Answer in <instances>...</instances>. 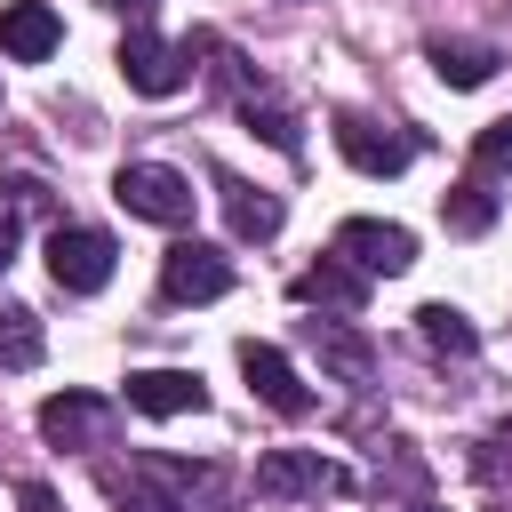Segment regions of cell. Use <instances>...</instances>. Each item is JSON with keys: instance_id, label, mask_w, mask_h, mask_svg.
<instances>
[{"instance_id": "1", "label": "cell", "mask_w": 512, "mask_h": 512, "mask_svg": "<svg viewBox=\"0 0 512 512\" xmlns=\"http://www.w3.org/2000/svg\"><path fill=\"white\" fill-rule=\"evenodd\" d=\"M96 488L112 496V512H232L240 480L224 464H184L160 448H136L128 464H96Z\"/></svg>"}, {"instance_id": "2", "label": "cell", "mask_w": 512, "mask_h": 512, "mask_svg": "<svg viewBox=\"0 0 512 512\" xmlns=\"http://www.w3.org/2000/svg\"><path fill=\"white\" fill-rule=\"evenodd\" d=\"M112 200H120L128 216H144V224H168V232H184V224H192V208H200L192 176H184V168H168V160H128V168L112 176Z\"/></svg>"}, {"instance_id": "3", "label": "cell", "mask_w": 512, "mask_h": 512, "mask_svg": "<svg viewBox=\"0 0 512 512\" xmlns=\"http://www.w3.org/2000/svg\"><path fill=\"white\" fill-rule=\"evenodd\" d=\"M248 488L272 496V504H320V496H344L352 472H344L336 456H320V448H264Z\"/></svg>"}, {"instance_id": "4", "label": "cell", "mask_w": 512, "mask_h": 512, "mask_svg": "<svg viewBox=\"0 0 512 512\" xmlns=\"http://www.w3.org/2000/svg\"><path fill=\"white\" fill-rule=\"evenodd\" d=\"M112 264H120V240L104 224H56L48 232V280L64 296H96L112 280Z\"/></svg>"}, {"instance_id": "5", "label": "cell", "mask_w": 512, "mask_h": 512, "mask_svg": "<svg viewBox=\"0 0 512 512\" xmlns=\"http://www.w3.org/2000/svg\"><path fill=\"white\" fill-rule=\"evenodd\" d=\"M112 432H120V400H104V392H48L40 400L48 448H112Z\"/></svg>"}, {"instance_id": "6", "label": "cell", "mask_w": 512, "mask_h": 512, "mask_svg": "<svg viewBox=\"0 0 512 512\" xmlns=\"http://www.w3.org/2000/svg\"><path fill=\"white\" fill-rule=\"evenodd\" d=\"M336 256L352 272H368V280H392V272L416 264V232L408 224H384V216H344L336 224Z\"/></svg>"}, {"instance_id": "7", "label": "cell", "mask_w": 512, "mask_h": 512, "mask_svg": "<svg viewBox=\"0 0 512 512\" xmlns=\"http://www.w3.org/2000/svg\"><path fill=\"white\" fill-rule=\"evenodd\" d=\"M160 296L168 304H216V296H232V256L208 248V240H176L160 256Z\"/></svg>"}, {"instance_id": "8", "label": "cell", "mask_w": 512, "mask_h": 512, "mask_svg": "<svg viewBox=\"0 0 512 512\" xmlns=\"http://www.w3.org/2000/svg\"><path fill=\"white\" fill-rule=\"evenodd\" d=\"M224 88H232V104H240V120L272 144V152H296V112H288V96L264 80V72H248L240 56H224Z\"/></svg>"}, {"instance_id": "9", "label": "cell", "mask_w": 512, "mask_h": 512, "mask_svg": "<svg viewBox=\"0 0 512 512\" xmlns=\"http://www.w3.org/2000/svg\"><path fill=\"white\" fill-rule=\"evenodd\" d=\"M336 152H344L360 176H400V168L416 160V136H408V128H384V120H368V112H336Z\"/></svg>"}, {"instance_id": "10", "label": "cell", "mask_w": 512, "mask_h": 512, "mask_svg": "<svg viewBox=\"0 0 512 512\" xmlns=\"http://www.w3.org/2000/svg\"><path fill=\"white\" fill-rule=\"evenodd\" d=\"M240 376H248V392H256L272 416H288V424L312 416V384L296 376V360H288L280 344H256V336H248V344H240Z\"/></svg>"}, {"instance_id": "11", "label": "cell", "mask_w": 512, "mask_h": 512, "mask_svg": "<svg viewBox=\"0 0 512 512\" xmlns=\"http://www.w3.org/2000/svg\"><path fill=\"white\" fill-rule=\"evenodd\" d=\"M120 80L136 88V96H176L184 88V48L176 40H160L152 24H128V40H120Z\"/></svg>"}, {"instance_id": "12", "label": "cell", "mask_w": 512, "mask_h": 512, "mask_svg": "<svg viewBox=\"0 0 512 512\" xmlns=\"http://www.w3.org/2000/svg\"><path fill=\"white\" fill-rule=\"evenodd\" d=\"M128 408L136 416H200L208 408V384L192 368H136L128 376Z\"/></svg>"}, {"instance_id": "13", "label": "cell", "mask_w": 512, "mask_h": 512, "mask_svg": "<svg viewBox=\"0 0 512 512\" xmlns=\"http://www.w3.org/2000/svg\"><path fill=\"white\" fill-rule=\"evenodd\" d=\"M304 336H312V352H320V368H328L336 384H352V392L376 384V344H368V336H352L344 320H304Z\"/></svg>"}, {"instance_id": "14", "label": "cell", "mask_w": 512, "mask_h": 512, "mask_svg": "<svg viewBox=\"0 0 512 512\" xmlns=\"http://www.w3.org/2000/svg\"><path fill=\"white\" fill-rule=\"evenodd\" d=\"M288 296L296 304H320V312H360L368 304V272H352L344 256H320V264H304L288 280Z\"/></svg>"}, {"instance_id": "15", "label": "cell", "mask_w": 512, "mask_h": 512, "mask_svg": "<svg viewBox=\"0 0 512 512\" xmlns=\"http://www.w3.org/2000/svg\"><path fill=\"white\" fill-rule=\"evenodd\" d=\"M56 40H64V24H56L48 0H8V8H0V48H8L16 64H48Z\"/></svg>"}, {"instance_id": "16", "label": "cell", "mask_w": 512, "mask_h": 512, "mask_svg": "<svg viewBox=\"0 0 512 512\" xmlns=\"http://www.w3.org/2000/svg\"><path fill=\"white\" fill-rule=\"evenodd\" d=\"M424 496H432L424 456L408 440H384V456H376V512H400V504H424Z\"/></svg>"}, {"instance_id": "17", "label": "cell", "mask_w": 512, "mask_h": 512, "mask_svg": "<svg viewBox=\"0 0 512 512\" xmlns=\"http://www.w3.org/2000/svg\"><path fill=\"white\" fill-rule=\"evenodd\" d=\"M216 192H224V224H232V240H272L280 216H288L272 192H256V184H240V176H216Z\"/></svg>"}, {"instance_id": "18", "label": "cell", "mask_w": 512, "mask_h": 512, "mask_svg": "<svg viewBox=\"0 0 512 512\" xmlns=\"http://www.w3.org/2000/svg\"><path fill=\"white\" fill-rule=\"evenodd\" d=\"M424 64H432L448 88H488L504 56H496L488 40H432V48H424Z\"/></svg>"}, {"instance_id": "19", "label": "cell", "mask_w": 512, "mask_h": 512, "mask_svg": "<svg viewBox=\"0 0 512 512\" xmlns=\"http://www.w3.org/2000/svg\"><path fill=\"white\" fill-rule=\"evenodd\" d=\"M496 208H504V200H496V176H480V168H472L456 192H440V224H448V232H464V240H472V232H488V224H496Z\"/></svg>"}, {"instance_id": "20", "label": "cell", "mask_w": 512, "mask_h": 512, "mask_svg": "<svg viewBox=\"0 0 512 512\" xmlns=\"http://www.w3.org/2000/svg\"><path fill=\"white\" fill-rule=\"evenodd\" d=\"M40 352H48V328H40V312H24V304H0V368L16 376V368H40Z\"/></svg>"}, {"instance_id": "21", "label": "cell", "mask_w": 512, "mask_h": 512, "mask_svg": "<svg viewBox=\"0 0 512 512\" xmlns=\"http://www.w3.org/2000/svg\"><path fill=\"white\" fill-rule=\"evenodd\" d=\"M416 336H424L432 352H448V360H472V352H480V328H472L456 304H424V312H416Z\"/></svg>"}, {"instance_id": "22", "label": "cell", "mask_w": 512, "mask_h": 512, "mask_svg": "<svg viewBox=\"0 0 512 512\" xmlns=\"http://www.w3.org/2000/svg\"><path fill=\"white\" fill-rule=\"evenodd\" d=\"M472 168H480V176H504V168H512V120H488V128L472 136Z\"/></svg>"}, {"instance_id": "23", "label": "cell", "mask_w": 512, "mask_h": 512, "mask_svg": "<svg viewBox=\"0 0 512 512\" xmlns=\"http://www.w3.org/2000/svg\"><path fill=\"white\" fill-rule=\"evenodd\" d=\"M504 464H512V416H504V424H496V432L480 440V456H472V472H488V480H496Z\"/></svg>"}, {"instance_id": "24", "label": "cell", "mask_w": 512, "mask_h": 512, "mask_svg": "<svg viewBox=\"0 0 512 512\" xmlns=\"http://www.w3.org/2000/svg\"><path fill=\"white\" fill-rule=\"evenodd\" d=\"M16 512H64V496H56L48 480H24V488H16Z\"/></svg>"}, {"instance_id": "25", "label": "cell", "mask_w": 512, "mask_h": 512, "mask_svg": "<svg viewBox=\"0 0 512 512\" xmlns=\"http://www.w3.org/2000/svg\"><path fill=\"white\" fill-rule=\"evenodd\" d=\"M8 256H16V216L0 208V272H8Z\"/></svg>"}, {"instance_id": "26", "label": "cell", "mask_w": 512, "mask_h": 512, "mask_svg": "<svg viewBox=\"0 0 512 512\" xmlns=\"http://www.w3.org/2000/svg\"><path fill=\"white\" fill-rule=\"evenodd\" d=\"M104 8H112V16H136V24H144V8H152V0H104Z\"/></svg>"}, {"instance_id": "27", "label": "cell", "mask_w": 512, "mask_h": 512, "mask_svg": "<svg viewBox=\"0 0 512 512\" xmlns=\"http://www.w3.org/2000/svg\"><path fill=\"white\" fill-rule=\"evenodd\" d=\"M400 512H440V504H432V496H424V504H400Z\"/></svg>"}, {"instance_id": "28", "label": "cell", "mask_w": 512, "mask_h": 512, "mask_svg": "<svg viewBox=\"0 0 512 512\" xmlns=\"http://www.w3.org/2000/svg\"><path fill=\"white\" fill-rule=\"evenodd\" d=\"M504 512H512V504H504Z\"/></svg>"}]
</instances>
